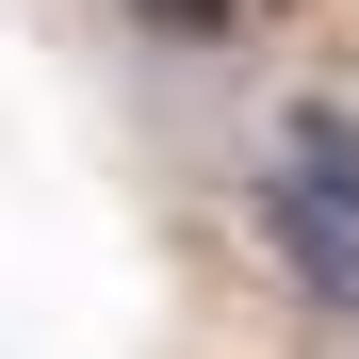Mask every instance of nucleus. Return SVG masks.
I'll return each mask as SVG.
<instances>
[{"mask_svg":"<svg viewBox=\"0 0 359 359\" xmlns=\"http://www.w3.org/2000/svg\"><path fill=\"white\" fill-rule=\"evenodd\" d=\"M262 229H278V262L311 278V311H327V327H359V229H343L327 196H294V180H262Z\"/></svg>","mask_w":359,"mask_h":359,"instance_id":"f257e3e1","label":"nucleus"},{"mask_svg":"<svg viewBox=\"0 0 359 359\" xmlns=\"http://www.w3.org/2000/svg\"><path fill=\"white\" fill-rule=\"evenodd\" d=\"M278 180H294V196H327V212L359 229V114H343V98H294V131H278Z\"/></svg>","mask_w":359,"mask_h":359,"instance_id":"f03ea898","label":"nucleus"},{"mask_svg":"<svg viewBox=\"0 0 359 359\" xmlns=\"http://www.w3.org/2000/svg\"><path fill=\"white\" fill-rule=\"evenodd\" d=\"M131 17H147L163 49H229V33H245V0H131Z\"/></svg>","mask_w":359,"mask_h":359,"instance_id":"7ed1b4c3","label":"nucleus"}]
</instances>
